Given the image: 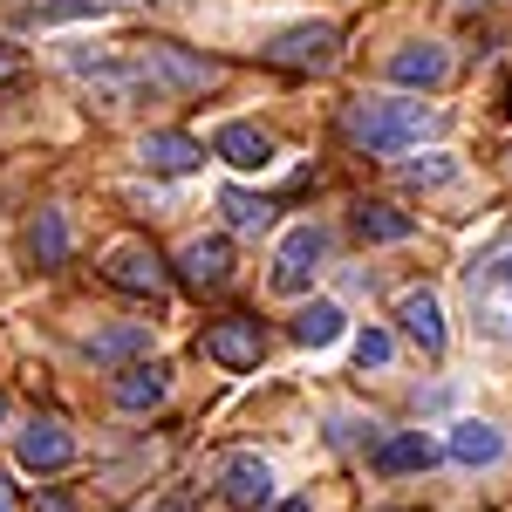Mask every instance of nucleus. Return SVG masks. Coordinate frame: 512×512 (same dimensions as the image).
<instances>
[{
	"instance_id": "nucleus-16",
	"label": "nucleus",
	"mask_w": 512,
	"mask_h": 512,
	"mask_svg": "<svg viewBox=\"0 0 512 512\" xmlns=\"http://www.w3.org/2000/svg\"><path fill=\"white\" fill-rule=\"evenodd\" d=\"M355 233L362 239H410V212H396L383 198H362L355 205Z\"/></svg>"
},
{
	"instance_id": "nucleus-20",
	"label": "nucleus",
	"mask_w": 512,
	"mask_h": 512,
	"mask_svg": "<svg viewBox=\"0 0 512 512\" xmlns=\"http://www.w3.org/2000/svg\"><path fill=\"white\" fill-rule=\"evenodd\" d=\"M117 0H41V7H28V21L35 28H55V21H89V14H110Z\"/></svg>"
},
{
	"instance_id": "nucleus-29",
	"label": "nucleus",
	"mask_w": 512,
	"mask_h": 512,
	"mask_svg": "<svg viewBox=\"0 0 512 512\" xmlns=\"http://www.w3.org/2000/svg\"><path fill=\"white\" fill-rule=\"evenodd\" d=\"M0 417H7V403H0Z\"/></svg>"
},
{
	"instance_id": "nucleus-8",
	"label": "nucleus",
	"mask_w": 512,
	"mask_h": 512,
	"mask_svg": "<svg viewBox=\"0 0 512 512\" xmlns=\"http://www.w3.org/2000/svg\"><path fill=\"white\" fill-rule=\"evenodd\" d=\"M178 280H185L192 294H219V287L233 280V246H226V239H192V246L178 253Z\"/></svg>"
},
{
	"instance_id": "nucleus-15",
	"label": "nucleus",
	"mask_w": 512,
	"mask_h": 512,
	"mask_svg": "<svg viewBox=\"0 0 512 512\" xmlns=\"http://www.w3.org/2000/svg\"><path fill=\"white\" fill-rule=\"evenodd\" d=\"M164 390H171V369H164V362H130V369L117 376V403L123 410H158Z\"/></svg>"
},
{
	"instance_id": "nucleus-19",
	"label": "nucleus",
	"mask_w": 512,
	"mask_h": 512,
	"mask_svg": "<svg viewBox=\"0 0 512 512\" xmlns=\"http://www.w3.org/2000/svg\"><path fill=\"white\" fill-rule=\"evenodd\" d=\"M28 253H35L41 267H62V260H69V226H62V212H41L35 226H28Z\"/></svg>"
},
{
	"instance_id": "nucleus-1",
	"label": "nucleus",
	"mask_w": 512,
	"mask_h": 512,
	"mask_svg": "<svg viewBox=\"0 0 512 512\" xmlns=\"http://www.w3.org/2000/svg\"><path fill=\"white\" fill-rule=\"evenodd\" d=\"M431 130H437V110H424V103H396V96H355L349 110H342V137H349L355 151H376V158L424 144Z\"/></svg>"
},
{
	"instance_id": "nucleus-4",
	"label": "nucleus",
	"mask_w": 512,
	"mask_h": 512,
	"mask_svg": "<svg viewBox=\"0 0 512 512\" xmlns=\"http://www.w3.org/2000/svg\"><path fill=\"white\" fill-rule=\"evenodd\" d=\"M198 349H205V362H219V369H260L267 335H260L253 315H226V321H212V328L198 335Z\"/></svg>"
},
{
	"instance_id": "nucleus-13",
	"label": "nucleus",
	"mask_w": 512,
	"mask_h": 512,
	"mask_svg": "<svg viewBox=\"0 0 512 512\" xmlns=\"http://www.w3.org/2000/svg\"><path fill=\"white\" fill-rule=\"evenodd\" d=\"M212 151L233 164V171H267V164H274V137H267L260 123H226V130L212 137Z\"/></svg>"
},
{
	"instance_id": "nucleus-10",
	"label": "nucleus",
	"mask_w": 512,
	"mask_h": 512,
	"mask_svg": "<svg viewBox=\"0 0 512 512\" xmlns=\"http://www.w3.org/2000/svg\"><path fill=\"white\" fill-rule=\"evenodd\" d=\"M137 158L151 164L158 178H185V171H198V164H205V144H198V137H185V130H151Z\"/></svg>"
},
{
	"instance_id": "nucleus-30",
	"label": "nucleus",
	"mask_w": 512,
	"mask_h": 512,
	"mask_svg": "<svg viewBox=\"0 0 512 512\" xmlns=\"http://www.w3.org/2000/svg\"><path fill=\"white\" fill-rule=\"evenodd\" d=\"M506 164H512V151H506Z\"/></svg>"
},
{
	"instance_id": "nucleus-24",
	"label": "nucleus",
	"mask_w": 512,
	"mask_h": 512,
	"mask_svg": "<svg viewBox=\"0 0 512 512\" xmlns=\"http://www.w3.org/2000/svg\"><path fill=\"white\" fill-rule=\"evenodd\" d=\"M403 178H410V185H444V178H451V164H444V158H424V164H410Z\"/></svg>"
},
{
	"instance_id": "nucleus-2",
	"label": "nucleus",
	"mask_w": 512,
	"mask_h": 512,
	"mask_svg": "<svg viewBox=\"0 0 512 512\" xmlns=\"http://www.w3.org/2000/svg\"><path fill=\"white\" fill-rule=\"evenodd\" d=\"M267 62L287 69V76H328L342 62V35L328 21H308V28H287V35L267 41Z\"/></svg>"
},
{
	"instance_id": "nucleus-12",
	"label": "nucleus",
	"mask_w": 512,
	"mask_h": 512,
	"mask_svg": "<svg viewBox=\"0 0 512 512\" xmlns=\"http://www.w3.org/2000/svg\"><path fill=\"white\" fill-rule=\"evenodd\" d=\"M396 321H403V335H410L424 355H444V308H437L431 287L403 294V301H396Z\"/></svg>"
},
{
	"instance_id": "nucleus-18",
	"label": "nucleus",
	"mask_w": 512,
	"mask_h": 512,
	"mask_svg": "<svg viewBox=\"0 0 512 512\" xmlns=\"http://www.w3.org/2000/svg\"><path fill=\"white\" fill-rule=\"evenodd\" d=\"M335 335H342V308H335V301H315V308L294 315V342H301V349H328Z\"/></svg>"
},
{
	"instance_id": "nucleus-3",
	"label": "nucleus",
	"mask_w": 512,
	"mask_h": 512,
	"mask_svg": "<svg viewBox=\"0 0 512 512\" xmlns=\"http://www.w3.org/2000/svg\"><path fill=\"white\" fill-rule=\"evenodd\" d=\"M103 280H110L117 294H144V301H158L164 287H171L164 260L144 246V239H123V246H110V253H103Z\"/></svg>"
},
{
	"instance_id": "nucleus-7",
	"label": "nucleus",
	"mask_w": 512,
	"mask_h": 512,
	"mask_svg": "<svg viewBox=\"0 0 512 512\" xmlns=\"http://www.w3.org/2000/svg\"><path fill=\"white\" fill-rule=\"evenodd\" d=\"M219 499H226L233 512L274 506V472H267L253 451H239V458H226V472H219Z\"/></svg>"
},
{
	"instance_id": "nucleus-23",
	"label": "nucleus",
	"mask_w": 512,
	"mask_h": 512,
	"mask_svg": "<svg viewBox=\"0 0 512 512\" xmlns=\"http://www.w3.org/2000/svg\"><path fill=\"white\" fill-rule=\"evenodd\" d=\"M355 362H362V369H383V362H390V335H383V328H362V335H355Z\"/></svg>"
},
{
	"instance_id": "nucleus-5",
	"label": "nucleus",
	"mask_w": 512,
	"mask_h": 512,
	"mask_svg": "<svg viewBox=\"0 0 512 512\" xmlns=\"http://www.w3.org/2000/svg\"><path fill=\"white\" fill-rule=\"evenodd\" d=\"M321 253H328V233L321 226H294L274 253V287L280 294H308L315 274H321Z\"/></svg>"
},
{
	"instance_id": "nucleus-6",
	"label": "nucleus",
	"mask_w": 512,
	"mask_h": 512,
	"mask_svg": "<svg viewBox=\"0 0 512 512\" xmlns=\"http://www.w3.org/2000/svg\"><path fill=\"white\" fill-rule=\"evenodd\" d=\"M144 62H151V76H158L164 89H198V96L226 76L212 55H192V48H178V41H144Z\"/></svg>"
},
{
	"instance_id": "nucleus-28",
	"label": "nucleus",
	"mask_w": 512,
	"mask_h": 512,
	"mask_svg": "<svg viewBox=\"0 0 512 512\" xmlns=\"http://www.w3.org/2000/svg\"><path fill=\"white\" fill-rule=\"evenodd\" d=\"M0 512H14V492H7V472H0Z\"/></svg>"
},
{
	"instance_id": "nucleus-25",
	"label": "nucleus",
	"mask_w": 512,
	"mask_h": 512,
	"mask_svg": "<svg viewBox=\"0 0 512 512\" xmlns=\"http://www.w3.org/2000/svg\"><path fill=\"white\" fill-rule=\"evenodd\" d=\"M14 76H21V48H7V41H0V89H7Z\"/></svg>"
},
{
	"instance_id": "nucleus-26",
	"label": "nucleus",
	"mask_w": 512,
	"mask_h": 512,
	"mask_svg": "<svg viewBox=\"0 0 512 512\" xmlns=\"http://www.w3.org/2000/svg\"><path fill=\"white\" fill-rule=\"evenodd\" d=\"M35 512H76V499H69V492H41Z\"/></svg>"
},
{
	"instance_id": "nucleus-9",
	"label": "nucleus",
	"mask_w": 512,
	"mask_h": 512,
	"mask_svg": "<svg viewBox=\"0 0 512 512\" xmlns=\"http://www.w3.org/2000/svg\"><path fill=\"white\" fill-rule=\"evenodd\" d=\"M69 458H76V437H69V424L35 417V424L21 431V465H28V472H62Z\"/></svg>"
},
{
	"instance_id": "nucleus-22",
	"label": "nucleus",
	"mask_w": 512,
	"mask_h": 512,
	"mask_svg": "<svg viewBox=\"0 0 512 512\" xmlns=\"http://www.w3.org/2000/svg\"><path fill=\"white\" fill-rule=\"evenodd\" d=\"M219 205H226V219H233L239 233H260V226L274 219V205H267V198H253V192H226Z\"/></svg>"
},
{
	"instance_id": "nucleus-17",
	"label": "nucleus",
	"mask_w": 512,
	"mask_h": 512,
	"mask_svg": "<svg viewBox=\"0 0 512 512\" xmlns=\"http://www.w3.org/2000/svg\"><path fill=\"white\" fill-rule=\"evenodd\" d=\"M499 451H506V437L492 431V424H458V431H451V458H458V465H492Z\"/></svg>"
},
{
	"instance_id": "nucleus-14",
	"label": "nucleus",
	"mask_w": 512,
	"mask_h": 512,
	"mask_svg": "<svg viewBox=\"0 0 512 512\" xmlns=\"http://www.w3.org/2000/svg\"><path fill=\"white\" fill-rule=\"evenodd\" d=\"M437 465V437L424 431H396L390 444H376V472L396 478V472H431Z\"/></svg>"
},
{
	"instance_id": "nucleus-11",
	"label": "nucleus",
	"mask_w": 512,
	"mask_h": 512,
	"mask_svg": "<svg viewBox=\"0 0 512 512\" xmlns=\"http://www.w3.org/2000/svg\"><path fill=\"white\" fill-rule=\"evenodd\" d=\"M444 76H451V55L437 41H410L390 55V82H403V89H437Z\"/></svg>"
},
{
	"instance_id": "nucleus-21",
	"label": "nucleus",
	"mask_w": 512,
	"mask_h": 512,
	"mask_svg": "<svg viewBox=\"0 0 512 512\" xmlns=\"http://www.w3.org/2000/svg\"><path fill=\"white\" fill-rule=\"evenodd\" d=\"M144 342H151V328H144V321H130V328H110V335H96V342H89V355H96V362H123V355L144 349Z\"/></svg>"
},
{
	"instance_id": "nucleus-27",
	"label": "nucleus",
	"mask_w": 512,
	"mask_h": 512,
	"mask_svg": "<svg viewBox=\"0 0 512 512\" xmlns=\"http://www.w3.org/2000/svg\"><path fill=\"white\" fill-rule=\"evenodd\" d=\"M274 512H315V499H308V492H301V499H280Z\"/></svg>"
}]
</instances>
